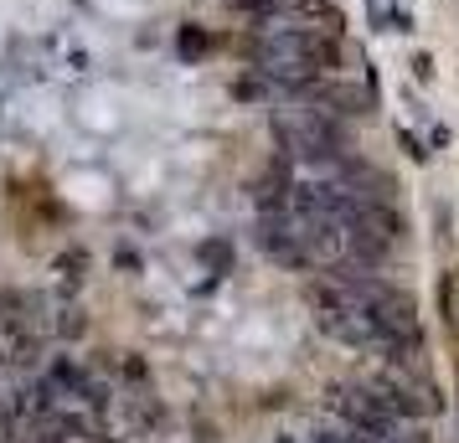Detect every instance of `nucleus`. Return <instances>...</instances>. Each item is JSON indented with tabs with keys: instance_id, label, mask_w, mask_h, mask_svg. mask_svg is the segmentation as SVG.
Wrapping results in <instances>:
<instances>
[{
	"instance_id": "3",
	"label": "nucleus",
	"mask_w": 459,
	"mask_h": 443,
	"mask_svg": "<svg viewBox=\"0 0 459 443\" xmlns=\"http://www.w3.org/2000/svg\"><path fill=\"white\" fill-rule=\"evenodd\" d=\"M52 340V304L37 289H0V345L11 366H37Z\"/></svg>"
},
{
	"instance_id": "9",
	"label": "nucleus",
	"mask_w": 459,
	"mask_h": 443,
	"mask_svg": "<svg viewBox=\"0 0 459 443\" xmlns=\"http://www.w3.org/2000/svg\"><path fill=\"white\" fill-rule=\"evenodd\" d=\"M83 443H108V439H83Z\"/></svg>"
},
{
	"instance_id": "2",
	"label": "nucleus",
	"mask_w": 459,
	"mask_h": 443,
	"mask_svg": "<svg viewBox=\"0 0 459 443\" xmlns=\"http://www.w3.org/2000/svg\"><path fill=\"white\" fill-rule=\"evenodd\" d=\"M269 129H273V140H279V149H284L290 160H305V166H315V170H335L346 155H356L346 119H331V114L299 104V98H284V104L273 108Z\"/></svg>"
},
{
	"instance_id": "4",
	"label": "nucleus",
	"mask_w": 459,
	"mask_h": 443,
	"mask_svg": "<svg viewBox=\"0 0 459 443\" xmlns=\"http://www.w3.org/2000/svg\"><path fill=\"white\" fill-rule=\"evenodd\" d=\"M325 407H331V418H341L356 433H372V439H382L397 422V413L387 407V397L377 392L372 381H335L325 392Z\"/></svg>"
},
{
	"instance_id": "1",
	"label": "nucleus",
	"mask_w": 459,
	"mask_h": 443,
	"mask_svg": "<svg viewBox=\"0 0 459 443\" xmlns=\"http://www.w3.org/2000/svg\"><path fill=\"white\" fill-rule=\"evenodd\" d=\"M243 57H248V67L264 83L290 98L305 83L335 72L341 57H346V47H341L335 31H315V26L269 16V21H253V31L243 37Z\"/></svg>"
},
{
	"instance_id": "6",
	"label": "nucleus",
	"mask_w": 459,
	"mask_h": 443,
	"mask_svg": "<svg viewBox=\"0 0 459 443\" xmlns=\"http://www.w3.org/2000/svg\"><path fill=\"white\" fill-rule=\"evenodd\" d=\"M253 243L264 248V258L269 263H279V268H315L310 253H305V243H299V233H294V217L290 211H269V217H258L253 222Z\"/></svg>"
},
{
	"instance_id": "8",
	"label": "nucleus",
	"mask_w": 459,
	"mask_h": 443,
	"mask_svg": "<svg viewBox=\"0 0 459 443\" xmlns=\"http://www.w3.org/2000/svg\"><path fill=\"white\" fill-rule=\"evenodd\" d=\"M202 253H207L212 263H217V274H228V248H222V243H207Z\"/></svg>"
},
{
	"instance_id": "5",
	"label": "nucleus",
	"mask_w": 459,
	"mask_h": 443,
	"mask_svg": "<svg viewBox=\"0 0 459 443\" xmlns=\"http://www.w3.org/2000/svg\"><path fill=\"white\" fill-rule=\"evenodd\" d=\"M290 98L320 108V114H331V119H346V124H351V119H372L377 114L372 83H356V78H341V72L315 78V83H305L299 93H290Z\"/></svg>"
},
{
	"instance_id": "7",
	"label": "nucleus",
	"mask_w": 459,
	"mask_h": 443,
	"mask_svg": "<svg viewBox=\"0 0 459 443\" xmlns=\"http://www.w3.org/2000/svg\"><path fill=\"white\" fill-rule=\"evenodd\" d=\"M52 336L83 340V336H88V315L78 310V304H57V310H52Z\"/></svg>"
}]
</instances>
